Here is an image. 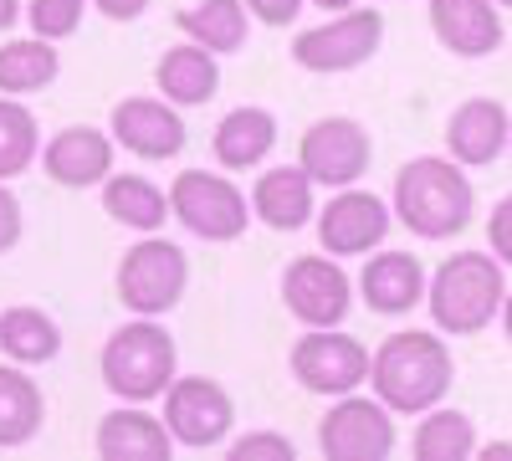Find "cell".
<instances>
[{"instance_id":"2e32d148","label":"cell","mask_w":512,"mask_h":461,"mask_svg":"<svg viewBox=\"0 0 512 461\" xmlns=\"http://www.w3.org/2000/svg\"><path fill=\"white\" fill-rule=\"evenodd\" d=\"M507 123L512 113L497 98H466L451 118H446V149L461 170H482V164L507 154Z\"/></svg>"},{"instance_id":"4316f807","label":"cell","mask_w":512,"mask_h":461,"mask_svg":"<svg viewBox=\"0 0 512 461\" xmlns=\"http://www.w3.org/2000/svg\"><path fill=\"white\" fill-rule=\"evenodd\" d=\"M62 349V328L41 308H6L0 313V354L11 364H47Z\"/></svg>"},{"instance_id":"ab89813d","label":"cell","mask_w":512,"mask_h":461,"mask_svg":"<svg viewBox=\"0 0 512 461\" xmlns=\"http://www.w3.org/2000/svg\"><path fill=\"white\" fill-rule=\"evenodd\" d=\"M507 154H512V123H507Z\"/></svg>"},{"instance_id":"d6986e66","label":"cell","mask_w":512,"mask_h":461,"mask_svg":"<svg viewBox=\"0 0 512 461\" xmlns=\"http://www.w3.org/2000/svg\"><path fill=\"white\" fill-rule=\"evenodd\" d=\"M169 426L159 415H149L144 405H118L98 421V456L103 461H169Z\"/></svg>"},{"instance_id":"f546056e","label":"cell","mask_w":512,"mask_h":461,"mask_svg":"<svg viewBox=\"0 0 512 461\" xmlns=\"http://www.w3.org/2000/svg\"><path fill=\"white\" fill-rule=\"evenodd\" d=\"M82 16H88V0H31V11H26V21H31V31H36L41 41H67V36H77Z\"/></svg>"},{"instance_id":"3957f363","label":"cell","mask_w":512,"mask_h":461,"mask_svg":"<svg viewBox=\"0 0 512 461\" xmlns=\"http://www.w3.org/2000/svg\"><path fill=\"white\" fill-rule=\"evenodd\" d=\"M502 298H507V277H502V262L487 257V251H456L425 282L431 323L451 333V339H472V333L492 328L502 313Z\"/></svg>"},{"instance_id":"e0dca14e","label":"cell","mask_w":512,"mask_h":461,"mask_svg":"<svg viewBox=\"0 0 512 461\" xmlns=\"http://www.w3.org/2000/svg\"><path fill=\"white\" fill-rule=\"evenodd\" d=\"M431 31L456 57H492L502 47L497 0H431Z\"/></svg>"},{"instance_id":"7c38bea8","label":"cell","mask_w":512,"mask_h":461,"mask_svg":"<svg viewBox=\"0 0 512 461\" xmlns=\"http://www.w3.org/2000/svg\"><path fill=\"white\" fill-rule=\"evenodd\" d=\"M282 303L303 328H338L354 308V282L338 257H297L282 272Z\"/></svg>"},{"instance_id":"9c48e42d","label":"cell","mask_w":512,"mask_h":461,"mask_svg":"<svg viewBox=\"0 0 512 461\" xmlns=\"http://www.w3.org/2000/svg\"><path fill=\"white\" fill-rule=\"evenodd\" d=\"M292 380L308 395L338 400V395L369 385V349L338 328H308L292 344Z\"/></svg>"},{"instance_id":"d4e9b609","label":"cell","mask_w":512,"mask_h":461,"mask_svg":"<svg viewBox=\"0 0 512 461\" xmlns=\"http://www.w3.org/2000/svg\"><path fill=\"white\" fill-rule=\"evenodd\" d=\"M57 72H62V57H57L52 41H41V36H21V41L0 47V93L6 98L52 88Z\"/></svg>"},{"instance_id":"83f0119b","label":"cell","mask_w":512,"mask_h":461,"mask_svg":"<svg viewBox=\"0 0 512 461\" xmlns=\"http://www.w3.org/2000/svg\"><path fill=\"white\" fill-rule=\"evenodd\" d=\"M410 451H415V461H466L477 451V421L466 410L431 405V410H425V421L415 426Z\"/></svg>"},{"instance_id":"44dd1931","label":"cell","mask_w":512,"mask_h":461,"mask_svg":"<svg viewBox=\"0 0 512 461\" xmlns=\"http://www.w3.org/2000/svg\"><path fill=\"white\" fill-rule=\"evenodd\" d=\"M154 88L164 93V103H175V108H200L221 88V62H216V52H205L200 41L169 47L159 57V67H154Z\"/></svg>"},{"instance_id":"ac0fdd59","label":"cell","mask_w":512,"mask_h":461,"mask_svg":"<svg viewBox=\"0 0 512 461\" xmlns=\"http://www.w3.org/2000/svg\"><path fill=\"white\" fill-rule=\"evenodd\" d=\"M359 298L379 318H400L415 303H425V267L410 251H379L359 272Z\"/></svg>"},{"instance_id":"7402d4cb","label":"cell","mask_w":512,"mask_h":461,"mask_svg":"<svg viewBox=\"0 0 512 461\" xmlns=\"http://www.w3.org/2000/svg\"><path fill=\"white\" fill-rule=\"evenodd\" d=\"M277 144V118L267 108H231L221 123H216V134H210V149H216V159L226 164V170H251V164H262Z\"/></svg>"},{"instance_id":"d6a6232c","label":"cell","mask_w":512,"mask_h":461,"mask_svg":"<svg viewBox=\"0 0 512 461\" xmlns=\"http://www.w3.org/2000/svg\"><path fill=\"white\" fill-rule=\"evenodd\" d=\"M241 6L262 26H292L297 16H303V0H241Z\"/></svg>"},{"instance_id":"f35d334b","label":"cell","mask_w":512,"mask_h":461,"mask_svg":"<svg viewBox=\"0 0 512 461\" xmlns=\"http://www.w3.org/2000/svg\"><path fill=\"white\" fill-rule=\"evenodd\" d=\"M313 6H318V11H349L354 0H313Z\"/></svg>"},{"instance_id":"52a82bcc","label":"cell","mask_w":512,"mask_h":461,"mask_svg":"<svg viewBox=\"0 0 512 461\" xmlns=\"http://www.w3.org/2000/svg\"><path fill=\"white\" fill-rule=\"evenodd\" d=\"M384 41V16L379 11H338L323 26H308L292 36V62L303 72H354L364 67Z\"/></svg>"},{"instance_id":"ba28073f","label":"cell","mask_w":512,"mask_h":461,"mask_svg":"<svg viewBox=\"0 0 512 461\" xmlns=\"http://www.w3.org/2000/svg\"><path fill=\"white\" fill-rule=\"evenodd\" d=\"M318 451L328 461H384L395 451V421L390 405L369 395H338L318 421Z\"/></svg>"},{"instance_id":"f1b7e54d","label":"cell","mask_w":512,"mask_h":461,"mask_svg":"<svg viewBox=\"0 0 512 461\" xmlns=\"http://www.w3.org/2000/svg\"><path fill=\"white\" fill-rule=\"evenodd\" d=\"M41 154V129H36V113L16 98H0V180L26 175Z\"/></svg>"},{"instance_id":"60d3db41","label":"cell","mask_w":512,"mask_h":461,"mask_svg":"<svg viewBox=\"0 0 512 461\" xmlns=\"http://www.w3.org/2000/svg\"><path fill=\"white\" fill-rule=\"evenodd\" d=\"M497 6H507V11H512V0H497Z\"/></svg>"},{"instance_id":"836d02e7","label":"cell","mask_w":512,"mask_h":461,"mask_svg":"<svg viewBox=\"0 0 512 461\" xmlns=\"http://www.w3.org/2000/svg\"><path fill=\"white\" fill-rule=\"evenodd\" d=\"M16 241H21V200L0 180V251H11Z\"/></svg>"},{"instance_id":"7a4b0ae2","label":"cell","mask_w":512,"mask_h":461,"mask_svg":"<svg viewBox=\"0 0 512 461\" xmlns=\"http://www.w3.org/2000/svg\"><path fill=\"white\" fill-rule=\"evenodd\" d=\"M390 211L405 231H415L420 241H451L472 226L477 211V190L461 175L456 159L441 154H420L395 175V200Z\"/></svg>"},{"instance_id":"8fae6325","label":"cell","mask_w":512,"mask_h":461,"mask_svg":"<svg viewBox=\"0 0 512 461\" xmlns=\"http://www.w3.org/2000/svg\"><path fill=\"white\" fill-rule=\"evenodd\" d=\"M164 400V415L159 421L169 426V436H175L180 446H221L231 436V421H236V405L231 395L210 380V374H190V380H169V390L159 395Z\"/></svg>"},{"instance_id":"5b68a950","label":"cell","mask_w":512,"mask_h":461,"mask_svg":"<svg viewBox=\"0 0 512 461\" xmlns=\"http://www.w3.org/2000/svg\"><path fill=\"white\" fill-rule=\"evenodd\" d=\"M185 282H190L185 251L164 236H144L139 246H128L123 262H118V303L139 318H164V313L180 308Z\"/></svg>"},{"instance_id":"1f68e13d","label":"cell","mask_w":512,"mask_h":461,"mask_svg":"<svg viewBox=\"0 0 512 461\" xmlns=\"http://www.w3.org/2000/svg\"><path fill=\"white\" fill-rule=\"evenodd\" d=\"M487 241H492V257L502 267H512V195H502L487 216Z\"/></svg>"},{"instance_id":"9a60e30c","label":"cell","mask_w":512,"mask_h":461,"mask_svg":"<svg viewBox=\"0 0 512 461\" xmlns=\"http://www.w3.org/2000/svg\"><path fill=\"white\" fill-rule=\"evenodd\" d=\"M41 164H47V180H57L67 190L103 185L113 175V139L103 129H88V123H72V129L47 139Z\"/></svg>"},{"instance_id":"603a6c76","label":"cell","mask_w":512,"mask_h":461,"mask_svg":"<svg viewBox=\"0 0 512 461\" xmlns=\"http://www.w3.org/2000/svg\"><path fill=\"white\" fill-rule=\"evenodd\" d=\"M103 211L118 226H128V231L154 236L169 221V195L154 180H144V175H108L103 180Z\"/></svg>"},{"instance_id":"4fadbf2b","label":"cell","mask_w":512,"mask_h":461,"mask_svg":"<svg viewBox=\"0 0 512 461\" xmlns=\"http://www.w3.org/2000/svg\"><path fill=\"white\" fill-rule=\"evenodd\" d=\"M390 221H395V211L379 195L344 185V190H333V200L318 211V241H323L328 257H364V251H374L390 236Z\"/></svg>"},{"instance_id":"ffe728a7","label":"cell","mask_w":512,"mask_h":461,"mask_svg":"<svg viewBox=\"0 0 512 461\" xmlns=\"http://www.w3.org/2000/svg\"><path fill=\"white\" fill-rule=\"evenodd\" d=\"M251 211L272 231H303L313 221V180L303 175V164H277V170L256 175Z\"/></svg>"},{"instance_id":"8d00e7d4","label":"cell","mask_w":512,"mask_h":461,"mask_svg":"<svg viewBox=\"0 0 512 461\" xmlns=\"http://www.w3.org/2000/svg\"><path fill=\"white\" fill-rule=\"evenodd\" d=\"M16 16H21V0H0V31H11Z\"/></svg>"},{"instance_id":"277c9868","label":"cell","mask_w":512,"mask_h":461,"mask_svg":"<svg viewBox=\"0 0 512 461\" xmlns=\"http://www.w3.org/2000/svg\"><path fill=\"white\" fill-rule=\"evenodd\" d=\"M180 369V349L175 339L154 323V318H139V323H123L118 333H108L103 344V359H98V374L103 385L128 400V405H149L169 390Z\"/></svg>"},{"instance_id":"8992f818","label":"cell","mask_w":512,"mask_h":461,"mask_svg":"<svg viewBox=\"0 0 512 461\" xmlns=\"http://www.w3.org/2000/svg\"><path fill=\"white\" fill-rule=\"evenodd\" d=\"M169 211L200 241H236L251 226V200L226 175H210V170L175 175V185H169Z\"/></svg>"},{"instance_id":"e575fe53","label":"cell","mask_w":512,"mask_h":461,"mask_svg":"<svg viewBox=\"0 0 512 461\" xmlns=\"http://www.w3.org/2000/svg\"><path fill=\"white\" fill-rule=\"evenodd\" d=\"M93 6L108 16V21H139L149 11V0H93Z\"/></svg>"},{"instance_id":"6da1fadb","label":"cell","mask_w":512,"mask_h":461,"mask_svg":"<svg viewBox=\"0 0 512 461\" xmlns=\"http://www.w3.org/2000/svg\"><path fill=\"white\" fill-rule=\"evenodd\" d=\"M451 380H456V359H451L446 339H436L425 328L390 333L369 354L374 400L390 405V415H425L451 395Z\"/></svg>"},{"instance_id":"cb8c5ba5","label":"cell","mask_w":512,"mask_h":461,"mask_svg":"<svg viewBox=\"0 0 512 461\" xmlns=\"http://www.w3.org/2000/svg\"><path fill=\"white\" fill-rule=\"evenodd\" d=\"M41 421H47V400L21 364H0V446H26Z\"/></svg>"},{"instance_id":"5bb4252c","label":"cell","mask_w":512,"mask_h":461,"mask_svg":"<svg viewBox=\"0 0 512 461\" xmlns=\"http://www.w3.org/2000/svg\"><path fill=\"white\" fill-rule=\"evenodd\" d=\"M113 144L139 159H175L185 149V123L164 98H123L113 108Z\"/></svg>"},{"instance_id":"484cf974","label":"cell","mask_w":512,"mask_h":461,"mask_svg":"<svg viewBox=\"0 0 512 461\" xmlns=\"http://www.w3.org/2000/svg\"><path fill=\"white\" fill-rule=\"evenodd\" d=\"M180 31H185L190 41H200L205 52L226 57V52H241V47H246L251 16H246L241 0H200V6L180 11Z\"/></svg>"},{"instance_id":"4dcf8cb0","label":"cell","mask_w":512,"mask_h":461,"mask_svg":"<svg viewBox=\"0 0 512 461\" xmlns=\"http://www.w3.org/2000/svg\"><path fill=\"white\" fill-rule=\"evenodd\" d=\"M231 461H297V446L277 431H251L231 441Z\"/></svg>"},{"instance_id":"d590c367","label":"cell","mask_w":512,"mask_h":461,"mask_svg":"<svg viewBox=\"0 0 512 461\" xmlns=\"http://www.w3.org/2000/svg\"><path fill=\"white\" fill-rule=\"evenodd\" d=\"M472 456H482V461H512V441H492V446H477Z\"/></svg>"},{"instance_id":"74e56055","label":"cell","mask_w":512,"mask_h":461,"mask_svg":"<svg viewBox=\"0 0 512 461\" xmlns=\"http://www.w3.org/2000/svg\"><path fill=\"white\" fill-rule=\"evenodd\" d=\"M497 318H502V333H507V344H512V292L502 298V313H497Z\"/></svg>"},{"instance_id":"30bf717a","label":"cell","mask_w":512,"mask_h":461,"mask_svg":"<svg viewBox=\"0 0 512 461\" xmlns=\"http://www.w3.org/2000/svg\"><path fill=\"white\" fill-rule=\"evenodd\" d=\"M369 159H374V144H369V129L359 118H318L303 134V144H297L303 175L313 185H328V190L359 185L369 175Z\"/></svg>"}]
</instances>
